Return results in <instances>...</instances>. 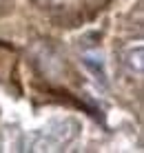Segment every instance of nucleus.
Here are the masks:
<instances>
[{
    "instance_id": "7ed1b4c3",
    "label": "nucleus",
    "mask_w": 144,
    "mask_h": 153,
    "mask_svg": "<svg viewBox=\"0 0 144 153\" xmlns=\"http://www.w3.org/2000/svg\"><path fill=\"white\" fill-rule=\"evenodd\" d=\"M126 65H129V67L135 65V71L142 73V47H135L133 51L126 53Z\"/></svg>"
},
{
    "instance_id": "f03ea898",
    "label": "nucleus",
    "mask_w": 144,
    "mask_h": 153,
    "mask_svg": "<svg viewBox=\"0 0 144 153\" xmlns=\"http://www.w3.org/2000/svg\"><path fill=\"white\" fill-rule=\"evenodd\" d=\"M82 65L87 67L89 71L93 73L95 78H98L102 84H106V71H104V60L100 53H82Z\"/></svg>"
},
{
    "instance_id": "20e7f679",
    "label": "nucleus",
    "mask_w": 144,
    "mask_h": 153,
    "mask_svg": "<svg viewBox=\"0 0 144 153\" xmlns=\"http://www.w3.org/2000/svg\"><path fill=\"white\" fill-rule=\"evenodd\" d=\"M38 7H53V4H58L60 0H33Z\"/></svg>"
},
{
    "instance_id": "f257e3e1",
    "label": "nucleus",
    "mask_w": 144,
    "mask_h": 153,
    "mask_svg": "<svg viewBox=\"0 0 144 153\" xmlns=\"http://www.w3.org/2000/svg\"><path fill=\"white\" fill-rule=\"evenodd\" d=\"M78 133V124L71 120H62V122H53L40 133L33 135V149L36 151H56L60 146L69 144Z\"/></svg>"
}]
</instances>
